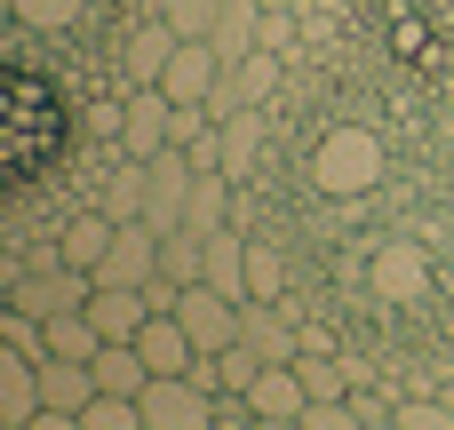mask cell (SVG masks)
<instances>
[{
  "label": "cell",
  "mask_w": 454,
  "mask_h": 430,
  "mask_svg": "<svg viewBox=\"0 0 454 430\" xmlns=\"http://www.w3.org/2000/svg\"><path fill=\"white\" fill-rule=\"evenodd\" d=\"M247 303H287V255L271 239H247Z\"/></svg>",
  "instance_id": "17"
},
{
  "label": "cell",
  "mask_w": 454,
  "mask_h": 430,
  "mask_svg": "<svg viewBox=\"0 0 454 430\" xmlns=\"http://www.w3.org/2000/svg\"><path fill=\"white\" fill-rule=\"evenodd\" d=\"M239 335H247L271 367H279V359H303V335L287 327V311H279V303H239Z\"/></svg>",
  "instance_id": "13"
},
{
  "label": "cell",
  "mask_w": 454,
  "mask_h": 430,
  "mask_svg": "<svg viewBox=\"0 0 454 430\" xmlns=\"http://www.w3.org/2000/svg\"><path fill=\"white\" fill-rule=\"evenodd\" d=\"M144 192H152V160L120 152V160H112V176H104V192H96V207H104L112 223H136V215H144Z\"/></svg>",
  "instance_id": "11"
},
{
  "label": "cell",
  "mask_w": 454,
  "mask_h": 430,
  "mask_svg": "<svg viewBox=\"0 0 454 430\" xmlns=\"http://www.w3.org/2000/svg\"><path fill=\"white\" fill-rule=\"evenodd\" d=\"M399 423H407V430H447L454 407H439V399H407V407H399Z\"/></svg>",
  "instance_id": "22"
},
{
  "label": "cell",
  "mask_w": 454,
  "mask_h": 430,
  "mask_svg": "<svg viewBox=\"0 0 454 430\" xmlns=\"http://www.w3.org/2000/svg\"><path fill=\"white\" fill-rule=\"evenodd\" d=\"M88 367H96V391H120V399H144V383H152V359L136 343H104Z\"/></svg>",
  "instance_id": "15"
},
{
  "label": "cell",
  "mask_w": 454,
  "mask_h": 430,
  "mask_svg": "<svg viewBox=\"0 0 454 430\" xmlns=\"http://www.w3.org/2000/svg\"><path fill=\"white\" fill-rule=\"evenodd\" d=\"M287 8H311V0H263V16H287Z\"/></svg>",
  "instance_id": "24"
},
{
  "label": "cell",
  "mask_w": 454,
  "mask_h": 430,
  "mask_svg": "<svg viewBox=\"0 0 454 430\" xmlns=\"http://www.w3.org/2000/svg\"><path fill=\"white\" fill-rule=\"evenodd\" d=\"M215 80H223V48H215V40H176V56H168L160 88H168L176 104H207V96H215Z\"/></svg>",
  "instance_id": "7"
},
{
  "label": "cell",
  "mask_w": 454,
  "mask_h": 430,
  "mask_svg": "<svg viewBox=\"0 0 454 430\" xmlns=\"http://www.w3.org/2000/svg\"><path fill=\"white\" fill-rule=\"evenodd\" d=\"M311 184L327 199H359L383 184V136L375 128H327L319 152H311Z\"/></svg>",
  "instance_id": "1"
},
{
  "label": "cell",
  "mask_w": 454,
  "mask_h": 430,
  "mask_svg": "<svg viewBox=\"0 0 454 430\" xmlns=\"http://www.w3.org/2000/svg\"><path fill=\"white\" fill-rule=\"evenodd\" d=\"M255 423H303V407H311V383H303V367L295 359H279V367H263L255 375Z\"/></svg>",
  "instance_id": "8"
},
{
  "label": "cell",
  "mask_w": 454,
  "mask_h": 430,
  "mask_svg": "<svg viewBox=\"0 0 454 430\" xmlns=\"http://www.w3.org/2000/svg\"><path fill=\"white\" fill-rule=\"evenodd\" d=\"M375 287H383V295H415V287H423V263H415V247H391V255H375Z\"/></svg>",
  "instance_id": "21"
},
{
  "label": "cell",
  "mask_w": 454,
  "mask_h": 430,
  "mask_svg": "<svg viewBox=\"0 0 454 430\" xmlns=\"http://www.w3.org/2000/svg\"><path fill=\"white\" fill-rule=\"evenodd\" d=\"M16 8V24L24 32H64V24H80V8L88 0H8Z\"/></svg>",
  "instance_id": "20"
},
{
  "label": "cell",
  "mask_w": 454,
  "mask_h": 430,
  "mask_svg": "<svg viewBox=\"0 0 454 430\" xmlns=\"http://www.w3.org/2000/svg\"><path fill=\"white\" fill-rule=\"evenodd\" d=\"M207 423H215V391H200L192 375L144 383V430H207Z\"/></svg>",
  "instance_id": "2"
},
{
  "label": "cell",
  "mask_w": 454,
  "mask_h": 430,
  "mask_svg": "<svg viewBox=\"0 0 454 430\" xmlns=\"http://www.w3.org/2000/svg\"><path fill=\"white\" fill-rule=\"evenodd\" d=\"M255 160H263V104H247V112L223 120V176L255 184Z\"/></svg>",
  "instance_id": "14"
},
{
  "label": "cell",
  "mask_w": 454,
  "mask_h": 430,
  "mask_svg": "<svg viewBox=\"0 0 454 430\" xmlns=\"http://www.w3.org/2000/svg\"><path fill=\"white\" fill-rule=\"evenodd\" d=\"M279 48H255V56H239L231 72H239V88H247V104H271V88H279Z\"/></svg>",
  "instance_id": "18"
},
{
  "label": "cell",
  "mask_w": 454,
  "mask_h": 430,
  "mask_svg": "<svg viewBox=\"0 0 454 430\" xmlns=\"http://www.w3.org/2000/svg\"><path fill=\"white\" fill-rule=\"evenodd\" d=\"M192 152L184 144H168V152H152V192H144V223L152 231H176L184 215H192Z\"/></svg>",
  "instance_id": "4"
},
{
  "label": "cell",
  "mask_w": 454,
  "mask_h": 430,
  "mask_svg": "<svg viewBox=\"0 0 454 430\" xmlns=\"http://www.w3.org/2000/svg\"><path fill=\"white\" fill-rule=\"evenodd\" d=\"M295 16H303V8H287V16H263V48H279V56H287V48H295Z\"/></svg>",
  "instance_id": "23"
},
{
  "label": "cell",
  "mask_w": 454,
  "mask_h": 430,
  "mask_svg": "<svg viewBox=\"0 0 454 430\" xmlns=\"http://www.w3.org/2000/svg\"><path fill=\"white\" fill-rule=\"evenodd\" d=\"M112 231H120V223H112L104 207H88V215H72V223H64V239H56V263H72V271H88V279H96V263H104V247H112Z\"/></svg>",
  "instance_id": "12"
},
{
  "label": "cell",
  "mask_w": 454,
  "mask_h": 430,
  "mask_svg": "<svg viewBox=\"0 0 454 430\" xmlns=\"http://www.w3.org/2000/svg\"><path fill=\"white\" fill-rule=\"evenodd\" d=\"M176 24L152 8L144 24H128V40H120V64H128V88H160V72H168V56H176Z\"/></svg>",
  "instance_id": "6"
},
{
  "label": "cell",
  "mask_w": 454,
  "mask_h": 430,
  "mask_svg": "<svg viewBox=\"0 0 454 430\" xmlns=\"http://www.w3.org/2000/svg\"><path fill=\"white\" fill-rule=\"evenodd\" d=\"M207 40L223 48V64L255 56V48H263V0H223V16H215V32H207Z\"/></svg>",
  "instance_id": "16"
},
{
  "label": "cell",
  "mask_w": 454,
  "mask_h": 430,
  "mask_svg": "<svg viewBox=\"0 0 454 430\" xmlns=\"http://www.w3.org/2000/svg\"><path fill=\"white\" fill-rule=\"evenodd\" d=\"M136 351L152 359V375H192V359H200V343L184 335V319H176V311H152V319H144V335H136Z\"/></svg>",
  "instance_id": "10"
},
{
  "label": "cell",
  "mask_w": 454,
  "mask_h": 430,
  "mask_svg": "<svg viewBox=\"0 0 454 430\" xmlns=\"http://www.w3.org/2000/svg\"><path fill=\"white\" fill-rule=\"evenodd\" d=\"M152 279H160V231L136 215V223L112 231V247L96 263V287H152Z\"/></svg>",
  "instance_id": "5"
},
{
  "label": "cell",
  "mask_w": 454,
  "mask_h": 430,
  "mask_svg": "<svg viewBox=\"0 0 454 430\" xmlns=\"http://www.w3.org/2000/svg\"><path fill=\"white\" fill-rule=\"evenodd\" d=\"M88 319L104 327V343H136L144 319H152V295H144V287H96V295H88Z\"/></svg>",
  "instance_id": "9"
},
{
  "label": "cell",
  "mask_w": 454,
  "mask_h": 430,
  "mask_svg": "<svg viewBox=\"0 0 454 430\" xmlns=\"http://www.w3.org/2000/svg\"><path fill=\"white\" fill-rule=\"evenodd\" d=\"M168 144H176V96L168 88H128V104H120V152L152 160Z\"/></svg>",
  "instance_id": "3"
},
{
  "label": "cell",
  "mask_w": 454,
  "mask_h": 430,
  "mask_svg": "<svg viewBox=\"0 0 454 430\" xmlns=\"http://www.w3.org/2000/svg\"><path fill=\"white\" fill-rule=\"evenodd\" d=\"M152 8H160L184 40H207V32H215V16H223V0H152Z\"/></svg>",
  "instance_id": "19"
}]
</instances>
